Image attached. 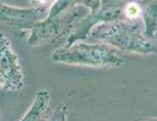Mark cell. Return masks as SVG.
I'll list each match as a JSON object with an SVG mask.
<instances>
[{"label": "cell", "mask_w": 157, "mask_h": 121, "mask_svg": "<svg viewBox=\"0 0 157 121\" xmlns=\"http://www.w3.org/2000/svg\"><path fill=\"white\" fill-rule=\"evenodd\" d=\"M87 39L133 53L147 55L156 52L155 45L144 37L137 21L118 20L98 24L90 30Z\"/></svg>", "instance_id": "cell-1"}, {"label": "cell", "mask_w": 157, "mask_h": 121, "mask_svg": "<svg viewBox=\"0 0 157 121\" xmlns=\"http://www.w3.org/2000/svg\"><path fill=\"white\" fill-rule=\"evenodd\" d=\"M51 59L54 62L93 67H116L123 63V59L108 44L80 41L56 49Z\"/></svg>", "instance_id": "cell-2"}, {"label": "cell", "mask_w": 157, "mask_h": 121, "mask_svg": "<svg viewBox=\"0 0 157 121\" xmlns=\"http://www.w3.org/2000/svg\"><path fill=\"white\" fill-rule=\"evenodd\" d=\"M90 13L89 9L78 3L58 16L46 17L30 29L28 45L54 43L67 33L70 34L77 24Z\"/></svg>", "instance_id": "cell-3"}, {"label": "cell", "mask_w": 157, "mask_h": 121, "mask_svg": "<svg viewBox=\"0 0 157 121\" xmlns=\"http://www.w3.org/2000/svg\"><path fill=\"white\" fill-rule=\"evenodd\" d=\"M0 78L4 90L17 91L24 87L23 72L19 57L7 36L2 32H0Z\"/></svg>", "instance_id": "cell-4"}, {"label": "cell", "mask_w": 157, "mask_h": 121, "mask_svg": "<svg viewBox=\"0 0 157 121\" xmlns=\"http://www.w3.org/2000/svg\"><path fill=\"white\" fill-rule=\"evenodd\" d=\"M48 12L46 9L21 8L0 2V24L17 29H31L46 18Z\"/></svg>", "instance_id": "cell-5"}, {"label": "cell", "mask_w": 157, "mask_h": 121, "mask_svg": "<svg viewBox=\"0 0 157 121\" xmlns=\"http://www.w3.org/2000/svg\"><path fill=\"white\" fill-rule=\"evenodd\" d=\"M52 112L51 95L45 90L36 93L34 100L20 121H47Z\"/></svg>", "instance_id": "cell-6"}, {"label": "cell", "mask_w": 157, "mask_h": 121, "mask_svg": "<svg viewBox=\"0 0 157 121\" xmlns=\"http://www.w3.org/2000/svg\"><path fill=\"white\" fill-rule=\"evenodd\" d=\"M141 15L144 22L143 34L151 41L156 39V0H147L142 8Z\"/></svg>", "instance_id": "cell-7"}, {"label": "cell", "mask_w": 157, "mask_h": 121, "mask_svg": "<svg viewBox=\"0 0 157 121\" xmlns=\"http://www.w3.org/2000/svg\"><path fill=\"white\" fill-rule=\"evenodd\" d=\"M141 5L133 1L126 2L123 9L124 20L127 21H137L141 16Z\"/></svg>", "instance_id": "cell-8"}, {"label": "cell", "mask_w": 157, "mask_h": 121, "mask_svg": "<svg viewBox=\"0 0 157 121\" xmlns=\"http://www.w3.org/2000/svg\"><path fill=\"white\" fill-rule=\"evenodd\" d=\"M67 107L65 104L58 105L52 110L50 118L47 121H66L67 120Z\"/></svg>", "instance_id": "cell-9"}, {"label": "cell", "mask_w": 157, "mask_h": 121, "mask_svg": "<svg viewBox=\"0 0 157 121\" xmlns=\"http://www.w3.org/2000/svg\"><path fill=\"white\" fill-rule=\"evenodd\" d=\"M78 4H83L89 9L90 13H95L101 6V0H78Z\"/></svg>", "instance_id": "cell-10"}, {"label": "cell", "mask_w": 157, "mask_h": 121, "mask_svg": "<svg viewBox=\"0 0 157 121\" xmlns=\"http://www.w3.org/2000/svg\"><path fill=\"white\" fill-rule=\"evenodd\" d=\"M32 7L50 9L51 4L55 0H28Z\"/></svg>", "instance_id": "cell-11"}, {"label": "cell", "mask_w": 157, "mask_h": 121, "mask_svg": "<svg viewBox=\"0 0 157 121\" xmlns=\"http://www.w3.org/2000/svg\"><path fill=\"white\" fill-rule=\"evenodd\" d=\"M141 121H156V118H150V119H146Z\"/></svg>", "instance_id": "cell-12"}, {"label": "cell", "mask_w": 157, "mask_h": 121, "mask_svg": "<svg viewBox=\"0 0 157 121\" xmlns=\"http://www.w3.org/2000/svg\"><path fill=\"white\" fill-rule=\"evenodd\" d=\"M2 87V80H1V78H0V88Z\"/></svg>", "instance_id": "cell-13"}]
</instances>
